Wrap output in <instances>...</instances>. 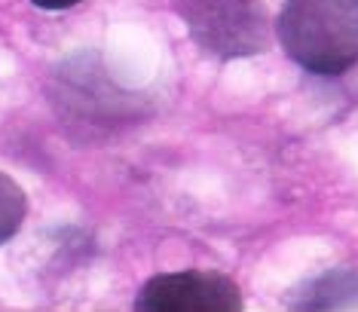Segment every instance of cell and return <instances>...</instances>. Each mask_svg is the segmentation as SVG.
<instances>
[{
  "label": "cell",
  "instance_id": "cell-1",
  "mask_svg": "<svg viewBox=\"0 0 358 312\" xmlns=\"http://www.w3.org/2000/svg\"><path fill=\"white\" fill-rule=\"evenodd\" d=\"M275 34L303 71L340 77L358 64V0H285Z\"/></svg>",
  "mask_w": 358,
  "mask_h": 312
},
{
  "label": "cell",
  "instance_id": "cell-5",
  "mask_svg": "<svg viewBox=\"0 0 358 312\" xmlns=\"http://www.w3.org/2000/svg\"><path fill=\"white\" fill-rule=\"evenodd\" d=\"M34 6H40V10H71V6L83 3V0H31Z\"/></svg>",
  "mask_w": 358,
  "mask_h": 312
},
{
  "label": "cell",
  "instance_id": "cell-4",
  "mask_svg": "<svg viewBox=\"0 0 358 312\" xmlns=\"http://www.w3.org/2000/svg\"><path fill=\"white\" fill-rule=\"evenodd\" d=\"M28 196L19 184L0 171V245H6L25 224Z\"/></svg>",
  "mask_w": 358,
  "mask_h": 312
},
{
  "label": "cell",
  "instance_id": "cell-2",
  "mask_svg": "<svg viewBox=\"0 0 358 312\" xmlns=\"http://www.w3.org/2000/svg\"><path fill=\"white\" fill-rule=\"evenodd\" d=\"M175 10L211 59H248L270 46V15L257 0H178Z\"/></svg>",
  "mask_w": 358,
  "mask_h": 312
},
{
  "label": "cell",
  "instance_id": "cell-3",
  "mask_svg": "<svg viewBox=\"0 0 358 312\" xmlns=\"http://www.w3.org/2000/svg\"><path fill=\"white\" fill-rule=\"evenodd\" d=\"M135 309H144V312H239L242 294L221 273L184 269V273L153 276L138 291Z\"/></svg>",
  "mask_w": 358,
  "mask_h": 312
}]
</instances>
